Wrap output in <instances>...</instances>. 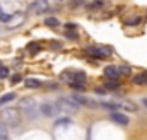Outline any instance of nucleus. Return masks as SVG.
<instances>
[{
	"label": "nucleus",
	"mask_w": 147,
	"mask_h": 140,
	"mask_svg": "<svg viewBox=\"0 0 147 140\" xmlns=\"http://www.w3.org/2000/svg\"><path fill=\"white\" fill-rule=\"evenodd\" d=\"M118 72H120V75H130L132 69H130L128 65H120V67H118Z\"/></svg>",
	"instance_id": "15"
},
{
	"label": "nucleus",
	"mask_w": 147,
	"mask_h": 140,
	"mask_svg": "<svg viewBox=\"0 0 147 140\" xmlns=\"http://www.w3.org/2000/svg\"><path fill=\"white\" fill-rule=\"evenodd\" d=\"M134 82L137 85H147V70L142 72V73H139V75H135L134 77Z\"/></svg>",
	"instance_id": "11"
},
{
	"label": "nucleus",
	"mask_w": 147,
	"mask_h": 140,
	"mask_svg": "<svg viewBox=\"0 0 147 140\" xmlns=\"http://www.w3.org/2000/svg\"><path fill=\"white\" fill-rule=\"evenodd\" d=\"M0 140H7V132H5V125L0 121Z\"/></svg>",
	"instance_id": "19"
},
{
	"label": "nucleus",
	"mask_w": 147,
	"mask_h": 140,
	"mask_svg": "<svg viewBox=\"0 0 147 140\" xmlns=\"http://www.w3.org/2000/svg\"><path fill=\"white\" fill-rule=\"evenodd\" d=\"M70 99H72V101H75L79 106L84 104V106H92V108L99 106L98 103H94V101H91L89 98H86V96H80V94H74V96H70Z\"/></svg>",
	"instance_id": "7"
},
{
	"label": "nucleus",
	"mask_w": 147,
	"mask_h": 140,
	"mask_svg": "<svg viewBox=\"0 0 147 140\" xmlns=\"http://www.w3.org/2000/svg\"><path fill=\"white\" fill-rule=\"evenodd\" d=\"M65 28H67L69 31H75V28H77V24H72V22H69V24H65Z\"/></svg>",
	"instance_id": "23"
},
{
	"label": "nucleus",
	"mask_w": 147,
	"mask_h": 140,
	"mask_svg": "<svg viewBox=\"0 0 147 140\" xmlns=\"http://www.w3.org/2000/svg\"><path fill=\"white\" fill-rule=\"evenodd\" d=\"M48 9H50L48 0H33V2L29 3V7H28V12H29V14H34V15H41V14H45Z\"/></svg>",
	"instance_id": "3"
},
{
	"label": "nucleus",
	"mask_w": 147,
	"mask_h": 140,
	"mask_svg": "<svg viewBox=\"0 0 147 140\" xmlns=\"http://www.w3.org/2000/svg\"><path fill=\"white\" fill-rule=\"evenodd\" d=\"M0 65H2V63H0Z\"/></svg>",
	"instance_id": "29"
},
{
	"label": "nucleus",
	"mask_w": 147,
	"mask_h": 140,
	"mask_svg": "<svg viewBox=\"0 0 147 140\" xmlns=\"http://www.w3.org/2000/svg\"><path fill=\"white\" fill-rule=\"evenodd\" d=\"M45 26H48V28H58L60 26V22H58V19L57 17H46L45 19Z\"/></svg>",
	"instance_id": "12"
},
{
	"label": "nucleus",
	"mask_w": 147,
	"mask_h": 140,
	"mask_svg": "<svg viewBox=\"0 0 147 140\" xmlns=\"http://www.w3.org/2000/svg\"><path fill=\"white\" fill-rule=\"evenodd\" d=\"M24 84H26V87H39L41 85V82L38 79H28Z\"/></svg>",
	"instance_id": "14"
},
{
	"label": "nucleus",
	"mask_w": 147,
	"mask_h": 140,
	"mask_svg": "<svg viewBox=\"0 0 147 140\" xmlns=\"http://www.w3.org/2000/svg\"><path fill=\"white\" fill-rule=\"evenodd\" d=\"M57 3H67V2H70V0H55Z\"/></svg>",
	"instance_id": "26"
},
{
	"label": "nucleus",
	"mask_w": 147,
	"mask_h": 140,
	"mask_svg": "<svg viewBox=\"0 0 147 140\" xmlns=\"http://www.w3.org/2000/svg\"><path fill=\"white\" fill-rule=\"evenodd\" d=\"M24 19H26V14H24V12H14V14H10V15L7 17L5 28H7V29H16V28H19V26L24 22Z\"/></svg>",
	"instance_id": "4"
},
{
	"label": "nucleus",
	"mask_w": 147,
	"mask_h": 140,
	"mask_svg": "<svg viewBox=\"0 0 147 140\" xmlns=\"http://www.w3.org/2000/svg\"><path fill=\"white\" fill-rule=\"evenodd\" d=\"M57 109H58V108H55L51 103H45V104L39 106V111H41L45 116H55V114H57Z\"/></svg>",
	"instance_id": "8"
},
{
	"label": "nucleus",
	"mask_w": 147,
	"mask_h": 140,
	"mask_svg": "<svg viewBox=\"0 0 147 140\" xmlns=\"http://www.w3.org/2000/svg\"><path fill=\"white\" fill-rule=\"evenodd\" d=\"M19 108L22 113H26L29 118H36L38 116V103L33 98H24L19 101Z\"/></svg>",
	"instance_id": "2"
},
{
	"label": "nucleus",
	"mask_w": 147,
	"mask_h": 140,
	"mask_svg": "<svg viewBox=\"0 0 147 140\" xmlns=\"http://www.w3.org/2000/svg\"><path fill=\"white\" fill-rule=\"evenodd\" d=\"M2 15H3V12H2V9H0V17H2Z\"/></svg>",
	"instance_id": "28"
},
{
	"label": "nucleus",
	"mask_w": 147,
	"mask_h": 140,
	"mask_svg": "<svg viewBox=\"0 0 147 140\" xmlns=\"http://www.w3.org/2000/svg\"><path fill=\"white\" fill-rule=\"evenodd\" d=\"M65 36H67L69 39H77V38H79V34H77L75 31H67V33H65Z\"/></svg>",
	"instance_id": "22"
},
{
	"label": "nucleus",
	"mask_w": 147,
	"mask_h": 140,
	"mask_svg": "<svg viewBox=\"0 0 147 140\" xmlns=\"http://www.w3.org/2000/svg\"><path fill=\"white\" fill-rule=\"evenodd\" d=\"M28 50H29L31 53H38L41 48H39V44H38V43H29V44H28Z\"/></svg>",
	"instance_id": "17"
},
{
	"label": "nucleus",
	"mask_w": 147,
	"mask_h": 140,
	"mask_svg": "<svg viewBox=\"0 0 147 140\" xmlns=\"http://www.w3.org/2000/svg\"><path fill=\"white\" fill-rule=\"evenodd\" d=\"M142 104H144V106L147 108V98H146V99H142Z\"/></svg>",
	"instance_id": "27"
},
{
	"label": "nucleus",
	"mask_w": 147,
	"mask_h": 140,
	"mask_svg": "<svg viewBox=\"0 0 147 140\" xmlns=\"http://www.w3.org/2000/svg\"><path fill=\"white\" fill-rule=\"evenodd\" d=\"M105 5V0H94V2H91L87 7L91 9V10H96V9H101Z\"/></svg>",
	"instance_id": "13"
},
{
	"label": "nucleus",
	"mask_w": 147,
	"mask_h": 140,
	"mask_svg": "<svg viewBox=\"0 0 147 140\" xmlns=\"http://www.w3.org/2000/svg\"><path fill=\"white\" fill-rule=\"evenodd\" d=\"M105 75L110 79V80H118L121 75H120V72H118V67H115V65H110V67H106L105 69Z\"/></svg>",
	"instance_id": "9"
},
{
	"label": "nucleus",
	"mask_w": 147,
	"mask_h": 140,
	"mask_svg": "<svg viewBox=\"0 0 147 140\" xmlns=\"http://www.w3.org/2000/svg\"><path fill=\"white\" fill-rule=\"evenodd\" d=\"M55 125L57 127H60V125H70V118H58L55 121Z\"/></svg>",
	"instance_id": "18"
},
{
	"label": "nucleus",
	"mask_w": 147,
	"mask_h": 140,
	"mask_svg": "<svg viewBox=\"0 0 147 140\" xmlns=\"http://www.w3.org/2000/svg\"><path fill=\"white\" fill-rule=\"evenodd\" d=\"M111 120H113L115 123H118V125H128V123H130V120H128L125 114H121V113H116V111L111 114Z\"/></svg>",
	"instance_id": "10"
},
{
	"label": "nucleus",
	"mask_w": 147,
	"mask_h": 140,
	"mask_svg": "<svg viewBox=\"0 0 147 140\" xmlns=\"http://www.w3.org/2000/svg\"><path fill=\"white\" fill-rule=\"evenodd\" d=\"M0 120L5 127H17L21 125V113L17 108H3L0 111Z\"/></svg>",
	"instance_id": "1"
},
{
	"label": "nucleus",
	"mask_w": 147,
	"mask_h": 140,
	"mask_svg": "<svg viewBox=\"0 0 147 140\" xmlns=\"http://www.w3.org/2000/svg\"><path fill=\"white\" fill-rule=\"evenodd\" d=\"M5 77H9V69L0 65V79H5Z\"/></svg>",
	"instance_id": "21"
},
{
	"label": "nucleus",
	"mask_w": 147,
	"mask_h": 140,
	"mask_svg": "<svg viewBox=\"0 0 147 140\" xmlns=\"http://www.w3.org/2000/svg\"><path fill=\"white\" fill-rule=\"evenodd\" d=\"M19 80H21V75H12V80H10V82H12V84H17Z\"/></svg>",
	"instance_id": "24"
},
{
	"label": "nucleus",
	"mask_w": 147,
	"mask_h": 140,
	"mask_svg": "<svg viewBox=\"0 0 147 140\" xmlns=\"http://www.w3.org/2000/svg\"><path fill=\"white\" fill-rule=\"evenodd\" d=\"M86 51H87V55H91L94 58H99V60H105L111 55V50L106 48V46H89Z\"/></svg>",
	"instance_id": "5"
},
{
	"label": "nucleus",
	"mask_w": 147,
	"mask_h": 140,
	"mask_svg": "<svg viewBox=\"0 0 147 140\" xmlns=\"http://www.w3.org/2000/svg\"><path fill=\"white\" fill-rule=\"evenodd\" d=\"M96 94H101L103 96V94H106V89H96Z\"/></svg>",
	"instance_id": "25"
},
{
	"label": "nucleus",
	"mask_w": 147,
	"mask_h": 140,
	"mask_svg": "<svg viewBox=\"0 0 147 140\" xmlns=\"http://www.w3.org/2000/svg\"><path fill=\"white\" fill-rule=\"evenodd\" d=\"M120 87V82L118 80H115V82H108L106 85H105V89H118Z\"/></svg>",
	"instance_id": "20"
},
{
	"label": "nucleus",
	"mask_w": 147,
	"mask_h": 140,
	"mask_svg": "<svg viewBox=\"0 0 147 140\" xmlns=\"http://www.w3.org/2000/svg\"><path fill=\"white\" fill-rule=\"evenodd\" d=\"M57 106H58V109H62V111H67V113H75L80 106L77 104L75 101H72L70 98H60L58 101H57Z\"/></svg>",
	"instance_id": "6"
},
{
	"label": "nucleus",
	"mask_w": 147,
	"mask_h": 140,
	"mask_svg": "<svg viewBox=\"0 0 147 140\" xmlns=\"http://www.w3.org/2000/svg\"><path fill=\"white\" fill-rule=\"evenodd\" d=\"M16 96L10 92V94H7V96H3V98H0V106H3V104H7V103H10L12 99H14Z\"/></svg>",
	"instance_id": "16"
}]
</instances>
